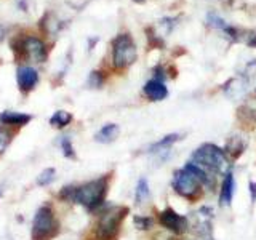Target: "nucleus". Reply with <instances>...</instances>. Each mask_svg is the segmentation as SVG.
<instances>
[{
    "label": "nucleus",
    "instance_id": "obj_1",
    "mask_svg": "<svg viewBox=\"0 0 256 240\" xmlns=\"http://www.w3.org/2000/svg\"><path fill=\"white\" fill-rule=\"evenodd\" d=\"M192 160L198 166H202L204 170L216 174H222L229 172L226 154H224V150L221 148L214 146V144H204V146H200L192 154Z\"/></svg>",
    "mask_w": 256,
    "mask_h": 240
},
{
    "label": "nucleus",
    "instance_id": "obj_2",
    "mask_svg": "<svg viewBox=\"0 0 256 240\" xmlns=\"http://www.w3.org/2000/svg\"><path fill=\"white\" fill-rule=\"evenodd\" d=\"M106 192H108V180L100 178L86 182L84 186L76 188L72 202L84 205L88 210H94V208H98L102 204L104 197H106Z\"/></svg>",
    "mask_w": 256,
    "mask_h": 240
},
{
    "label": "nucleus",
    "instance_id": "obj_3",
    "mask_svg": "<svg viewBox=\"0 0 256 240\" xmlns=\"http://www.w3.org/2000/svg\"><path fill=\"white\" fill-rule=\"evenodd\" d=\"M128 208L114 206L109 208L106 213H102L98 224H96V238L98 240H114L118 234L120 222L126 216Z\"/></svg>",
    "mask_w": 256,
    "mask_h": 240
},
{
    "label": "nucleus",
    "instance_id": "obj_4",
    "mask_svg": "<svg viewBox=\"0 0 256 240\" xmlns=\"http://www.w3.org/2000/svg\"><path fill=\"white\" fill-rule=\"evenodd\" d=\"M60 230V224L56 221L53 210L50 206H40L32 222V238L34 240H52Z\"/></svg>",
    "mask_w": 256,
    "mask_h": 240
},
{
    "label": "nucleus",
    "instance_id": "obj_5",
    "mask_svg": "<svg viewBox=\"0 0 256 240\" xmlns=\"http://www.w3.org/2000/svg\"><path fill=\"white\" fill-rule=\"evenodd\" d=\"M138 50L128 34H120L112 42V64L117 69H125L136 61Z\"/></svg>",
    "mask_w": 256,
    "mask_h": 240
},
{
    "label": "nucleus",
    "instance_id": "obj_6",
    "mask_svg": "<svg viewBox=\"0 0 256 240\" xmlns=\"http://www.w3.org/2000/svg\"><path fill=\"white\" fill-rule=\"evenodd\" d=\"M200 184L202 182H200L190 172H188L186 168H181V170H176L173 173L172 186L176 194H180L181 197L194 198L197 196V192L200 190Z\"/></svg>",
    "mask_w": 256,
    "mask_h": 240
},
{
    "label": "nucleus",
    "instance_id": "obj_7",
    "mask_svg": "<svg viewBox=\"0 0 256 240\" xmlns=\"http://www.w3.org/2000/svg\"><path fill=\"white\" fill-rule=\"evenodd\" d=\"M158 222L168 230L174 232V234H182L188 228V218L180 213H176L173 208H165V210L158 214Z\"/></svg>",
    "mask_w": 256,
    "mask_h": 240
},
{
    "label": "nucleus",
    "instance_id": "obj_8",
    "mask_svg": "<svg viewBox=\"0 0 256 240\" xmlns=\"http://www.w3.org/2000/svg\"><path fill=\"white\" fill-rule=\"evenodd\" d=\"M16 78H18V85L22 92H30L38 82V74L34 68L30 66H20L16 72Z\"/></svg>",
    "mask_w": 256,
    "mask_h": 240
},
{
    "label": "nucleus",
    "instance_id": "obj_9",
    "mask_svg": "<svg viewBox=\"0 0 256 240\" xmlns=\"http://www.w3.org/2000/svg\"><path fill=\"white\" fill-rule=\"evenodd\" d=\"M142 92L150 101H164L168 96V90L165 84L160 82L157 78H152L149 82H146V85L142 86Z\"/></svg>",
    "mask_w": 256,
    "mask_h": 240
},
{
    "label": "nucleus",
    "instance_id": "obj_10",
    "mask_svg": "<svg viewBox=\"0 0 256 240\" xmlns=\"http://www.w3.org/2000/svg\"><path fill=\"white\" fill-rule=\"evenodd\" d=\"M234 192H236V180H234V174L232 172H228L224 174V180L221 184V192H220V204L221 205H230L232 202V197H234Z\"/></svg>",
    "mask_w": 256,
    "mask_h": 240
},
{
    "label": "nucleus",
    "instance_id": "obj_11",
    "mask_svg": "<svg viewBox=\"0 0 256 240\" xmlns=\"http://www.w3.org/2000/svg\"><path fill=\"white\" fill-rule=\"evenodd\" d=\"M32 117L28 114H21V112H12V110H6L0 114V122L5 124V125H26Z\"/></svg>",
    "mask_w": 256,
    "mask_h": 240
},
{
    "label": "nucleus",
    "instance_id": "obj_12",
    "mask_svg": "<svg viewBox=\"0 0 256 240\" xmlns=\"http://www.w3.org/2000/svg\"><path fill=\"white\" fill-rule=\"evenodd\" d=\"M120 133V128L116 124H108L104 125L101 130L94 134V140L98 142H112Z\"/></svg>",
    "mask_w": 256,
    "mask_h": 240
},
{
    "label": "nucleus",
    "instance_id": "obj_13",
    "mask_svg": "<svg viewBox=\"0 0 256 240\" xmlns=\"http://www.w3.org/2000/svg\"><path fill=\"white\" fill-rule=\"evenodd\" d=\"M180 140V134L178 133H172V134H166L165 138H162L160 141L154 142L152 146L149 148V152H160V150H170V148L173 146V144Z\"/></svg>",
    "mask_w": 256,
    "mask_h": 240
},
{
    "label": "nucleus",
    "instance_id": "obj_14",
    "mask_svg": "<svg viewBox=\"0 0 256 240\" xmlns=\"http://www.w3.org/2000/svg\"><path fill=\"white\" fill-rule=\"evenodd\" d=\"M150 197V190H149V182L146 178H140L138 186H136V194H134V202L136 205H142L146 204Z\"/></svg>",
    "mask_w": 256,
    "mask_h": 240
},
{
    "label": "nucleus",
    "instance_id": "obj_15",
    "mask_svg": "<svg viewBox=\"0 0 256 240\" xmlns=\"http://www.w3.org/2000/svg\"><path fill=\"white\" fill-rule=\"evenodd\" d=\"M70 120H72V116L69 114V112H66V110H58V112H54L53 117L50 118V124L53 126L62 128V126H66L70 122Z\"/></svg>",
    "mask_w": 256,
    "mask_h": 240
},
{
    "label": "nucleus",
    "instance_id": "obj_16",
    "mask_svg": "<svg viewBox=\"0 0 256 240\" xmlns=\"http://www.w3.org/2000/svg\"><path fill=\"white\" fill-rule=\"evenodd\" d=\"M133 222L140 230H149L152 226H154V220L149 218V216H134Z\"/></svg>",
    "mask_w": 256,
    "mask_h": 240
},
{
    "label": "nucleus",
    "instance_id": "obj_17",
    "mask_svg": "<svg viewBox=\"0 0 256 240\" xmlns=\"http://www.w3.org/2000/svg\"><path fill=\"white\" fill-rule=\"evenodd\" d=\"M206 22H208V26H212V28H216V29H222V30H226L228 26H226V22H224L222 18H220L216 13H208L206 14Z\"/></svg>",
    "mask_w": 256,
    "mask_h": 240
},
{
    "label": "nucleus",
    "instance_id": "obj_18",
    "mask_svg": "<svg viewBox=\"0 0 256 240\" xmlns=\"http://www.w3.org/2000/svg\"><path fill=\"white\" fill-rule=\"evenodd\" d=\"M54 174H56L54 168H46V170H44L42 173H40L37 182L40 184V186H46V184H50L54 180Z\"/></svg>",
    "mask_w": 256,
    "mask_h": 240
},
{
    "label": "nucleus",
    "instance_id": "obj_19",
    "mask_svg": "<svg viewBox=\"0 0 256 240\" xmlns=\"http://www.w3.org/2000/svg\"><path fill=\"white\" fill-rule=\"evenodd\" d=\"M102 84H104V76L98 70H93L90 74V77H88V85H90L92 88H101Z\"/></svg>",
    "mask_w": 256,
    "mask_h": 240
},
{
    "label": "nucleus",
    "instance_id": "obj_20",
    "mask_svg": "<svg viewBox=\"0 0 256 240\" xmlns=\"http://www.w3.org/2000/svg\"><path fill=\"white\" fill-rule=\"evenodd\" d=\"M61 149H62L64 157H69V158L76 157V152H74V148H72L70 138H68V136H64V138L61 140Z\"/></svg>",
    "mask_w": 256,
    "mask_h": 240
},
{
    "label": "nucleus",
    "instance_id": "obj_21",
    "mask_svg": "<svg viewBox=\"0 0 256 240\" xmlns=\"http://www.w3.org/2000/svg\"><path fill=\"white\" fill-rule=\"evenodd\" d=\"M12 141V133L0 126V152H2Z\"/></svg>",
    "mask_w": 256,
    "mask_h": 240
},
{
    "label": "nucleus",
    "instance_id": "obj_22",
    "mask_svg": "<svg viewBox=\"0 0 256 240\" xmlns=\"http://www.w3.org/2000/svg\"><path fill=\"white\" fill-rule=\"evenodd\" d=\"M248 188H250V194H252V202L254 204L256 202V182H250V186H248Z\"/></svg>",
    "mask_w": 256,
    "mask_h": 240
},
{
    "label": "nucleus",
    "instance_id": "obj_23",
    "mask_svg": "<svg viewBox=\"0 0 256 240\" xmlns=\"http://www.w3.org/2000/svg\"><path fill=\"white\" fill-rule=\"evenodd\" d=\"M2 37H4V30H2V28H0V40H2Z\"/></svg>",
    "mask_w": 256,
    "mask_h": 240
},
{
    "label": "nucleus",
    "instance_id": "obj_24",
    "mask_svg": "<svg viewBox=\"0 0 256 240\" xmlns=\"http://www.w3.org/2000/svg\"><path fill=\"white\" fill-rule=\"evenodd\" d=\"M134 2H136V4H142V2H144V0H134Z\"/></svg>",
    "mask_w": 256,
    "mask_h": 240
},
{
    "label": "nucleus",
    "instance_id": "obj_25",
    "mask_svg": "<svg viewBox=\"0 0 256 240\" xmlns=\"http://www.w3.org/2000/svg\"><path fill=\"white\" fill-rule=\"evenodd\" d=\"M206 240H214V238H206Z\"/></svg>",
    "mask_w": 256,
    "mask_h": 240
}]
</instances>
